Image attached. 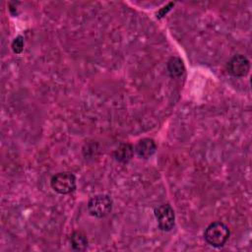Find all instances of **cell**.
<instances>
[{
	"mask_svg": "<svg viewBox=\"0 0 252 252\" xmlns=\"http://www.w3.org/2000/svg\"><path fill=\"white\" fill-rule=\"evenodd\" d=\"M229 236L228 227L220 221L211 223L204 232L205 240L213 247H221Z\"/></svg>",
	"mask_w": 252,
	"mask_h": 252,
	"instance_id": "1",
	"label": "cell"
},
{
	"mask_svg": "<svg viewBox=\"0 0 252 252\" xmlns=\"http://www.w3.org/2000/svg\"><path fill=\"white\" fill-rule=\"evenodd\" d=\"M112 209V199L108 195L99 194L90 199L88 203L89 213L95 218L106 217Z\"/></svg>",
	"mask_w": 252,
	"mask_h": 252,
	"instance_id": "2",
	"label": "cell"
},
{
	"mask_svg": "<svg viewBox=\"0 0 252 252\" xmlns=\"http://www.w3.org/2000/svg\"><path fill=\"white\" fill-rule=\"evenodd\" d=\"M50 184L55 192L59 194H69L76 188V178L71 172H59L52 176Z\"/></svg>",
	"mask_w": 252,
	"mask_h": 252,
	"instance_id": "3",
	"label": "cell"
},
{
	"mask_svg": "<svg viewBox=\"0 0 252 252\" xmlns=\"http://www.w3.org/2000/svg\"><path fill=\"white\" fill-rule=\"evenodd\" d=\"M155 216L158 224V227L163 231H169L173 228L175 222L174 211L170 205L164 204L159 206L155 211Z\"/></svg>",
	"mask_w": 252,
	"mask_h": 252,
	"instance_id": "4",
	"label": "cell"
},
{
	"mask_svg": "<svg viewBox=\"0 0 252 252\" xmlns=\"http://www.w3.org/2000/svg\"><path fill=\"white\" fill-rule=\"evenodd\" d=\"M249 60L241 54L234 55L227 63V72L233 77H243L249 72Z\"/></svg>",
	"mask_w": 252,
	"mask_h": 252,
	"instance_id": "5",
	"label": "cell"
},
{
	"mask_svg": "<svg viewBox=\"0 0 252 252\" xmlns=\"http://www.w3.org/2000/svg\"><path fill=\"white\" fill-rule=\"evenodd\" d=\"M157 150L156 143L153 139L144 138L140 140L135 146V152L138 157L142 158H149L152 157Z\"/></svg>",
	"mask_w": 252,
	"mask_h": 252,
	"instance_id": "6",
	"label": "cell"
},
{
	"mask_svg": "<svg viewBox=\"0 0 252 252\" xmlns=\"http://www.w3.org/2000/svg\"><path fill=\"white\" fill-rule=\"evenodd\" d=\"M133 152H134L133 147L130 144L124 143V144H121L120 146H118V148L115 150L114 158L117 161L125 163V162H128L132 158Z\"/></svg>",
	"mask_w": 252,
	"mask_h": 252,
	"instance_id": "7",
	"label": "cell"
},
{
	"mask_svg": "<svg viewBox=\"0 0 252 252\" xmlns=\"http://www.w3.org/2000/svg\"><path fill=\"white\" fill-rule=\"evenodd\" d=\"M71 245L75 250L83 251L88 247V238L86 234L80 230H76L71 234L70 237Z\"/></svg>",
	"mask_w": 252,
	"mask_h": 252,
	"instance_id": "8",
	"label": "cell"
},
{
	"mask_svg": "<svg viewBox=\"0 0 252 252\" xmlns=\"http://www.w3.org/2000/svg\"><path fill=\"white\" fill-rule=\"evenodd\" d=\"M167 70L171 77L181 76L185 71L183 61L179 57H171L167 63Z\"/></svg>",
	"mask_w": 252,
	"mask_h": 252,
	"instance_id": "9",
	"label": "cell"
},
{
	"mask_svg": "<svg viewBox=\"0 0 252 252\" xmlns=\"http://www.w3.org/2000/svg\"><path fill=\"white\" fill-rule=\"evenodd\" d=\"M12 49L15 53H21L24 49V38L23 36H17L12 42Z\"/></svg>",
	"mask_w": 252,
	"mask_h": 252,
	"instance_id": "10",
	"label": "cell"
}]
</instances>
